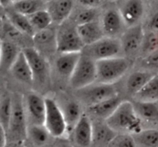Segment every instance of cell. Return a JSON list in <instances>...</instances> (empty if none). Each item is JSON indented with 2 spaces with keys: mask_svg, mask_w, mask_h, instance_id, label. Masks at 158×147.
<instances>
[{
  "mask_svg": "<svg viewBox=\"0 0 158 147\" xmlns=\"http://www.w3.org/2000/svg\"><path fill=\"white\" fill-rule=\"evenodd\" d=\"M108 147H137L133 135L117 134Z\"/></svg>",
  "mask_w": 158,
  "mask_h": 147,
  "instance_id": "35",
  "label": "cell"
},
{
  "mask_svg": "<svg viewBox=\"0 0 158 147\" xmlns=\"http://www.w3.org/2000/svg\"><path fill=\"white\" fill-rule=\"evenodd\" d=\"M2 40L0 39V57H1V50H2Z\"/></svg>",
  "mask_w": 158,
  "mask_h": 147,
  "instance_id": "43",
  "label": "cell"
},
{
  "mask_svg": "<svg viewBox=\"0 0 158 147\" xmlns=\"http://www.w3.org/2000/svg\"><path fill=\"white\" fill-rule=\"evenodd\" d=\"M0 8H1V9H2V7H1V6H0Z\"/></svg>",
  "mask_w": 158,
  "mask_h": 147,
  "instance_id": "44",
  "label": "cell"
},
{
  "mask_svg": "<svg viewBox=\"0 0 158 147\" xmlns=\"http://www.w3.org/2000/svg\"><path fill=\"white\" fill-rule=\"evenodd\" d=\"M22 51L23 49L18 45L2 40L0 57V71L9 72Z\"/></svg>",
  "mask_w": 158,
  "mask_h": 147,
  "instance_id": "21",
  "label": "cell"
},
{
  "mask_svg": "<svg viewBox=\"0 0 158 147\" xmlns=\"http://www.w3.org/2000/svg\"><path fill=\"white\" fill-rule=\"evenodd\" d=\"M7 134L5 128L0 123V147H6L7 144Z\"/></svg>",
  "mask_w": 158,
  "mask_h": 147,
  "instance_id": "39",
  "label": "cell"
},
{
  "mask_svg": "<svg viewBox=\"0 0 158 147\" xmlns=\"http://www.w3.org/2000/svg\"><path fill=\"white\" fill-rule=\"evenodd\" d=\"M46 99V114L44 125L48 132L54 138H63L68 133V127L61 108L56 100Z\"/></svg>",
  "mask_w": 158,
  "mask_h": 147,
  "instance_id": "6",
  "label": "cell"
},
{
  "mask_svg": "<svg viewBox=\"0 0 158 147\" xmlns=\"http://www.w3.org/2000/svg\"><path fill=\"white\" fill-rule=\"evenodd\" d=\"M77 31L85 47L97 43L104 37L100 20L77 26Z\"/></svg>",
  "mask_w": 158,
  "mask_h": 147,
  "instance_id": "20",
  "label": "cell"
},
{
  "mask_svg": "<svg viewBox=\"0 0 158 147\" xmlns=\"http://www.w3.org/2000/svg\"><path fill=\"white\" fill-rule=\"evenodd\" d=\"M142 64L149 70L158 69V50L142 58Z\"/></svg>",
  "mask_w": 158,
  "mask_h": 147,
  "instance_id": "36",
  "label": "cell"
},
{
  "mask_svg": "<svg viewBox=\"0 0 158 147\" xmlns=\"http://www.w3.org/2000/svg\"><path fill=\"white\" fill-rule=\"evenodd\" d=\"M32 70L33 83L44 85L49 79L50 67L49 60L42 55L32 46L23 49Z\"/></svg>",
  "mask_w": 158,
  "mask_h": 147,
  "instance_id": "9",
  "label": "cell"
},
{
  "mask_svg": "<svg viewBox=\"0 0 158 147\" xmlns=\"http://www.w3.org/2000/svg\"><path fill=\"white\" fill-rule=\"evenodd\" d=\"M99 17H100L99 9L82 7V9L76 14L73 22L77 26H81V25L99 21Z\"/></svg>",
  "mask_w": 158,
  "mask_h": 147,
  "instance_id": "33",
  "label": "cell"
},
{
  "mask_svg": "<svg viewBox=\"0 0 158 147\" xmlns=\"http://www.w3.org/2000/svg\"><path fill=\"white\" fill-rule=\"evenodd\" d=\"M80 100L88 107L105 101L118 95L114 85L94 83L91 86L77 90Z\"/></svg>",
  "mask_w": 158,
  "mask_h": 147,
  "instance_id": "8",
  "label": "cell"
},
{
  "mask_svg": "<svg viewBox=\"0 0 158 147\" xmlns=\"http://www.w3.org/2000/svg\"><path fill=\"white\" fill-rule=\"evenodd\" d=\"M9 72L12 73V76L15 80L21 83L28 85H31L33 83L32 70H31L29 62L23 51L19 54L16 61L12 66Z\"/></svg>",
  "mask_w": 158,
  "mask_h": 147,
  "instance_id": "22",
  "label": "cell"
},
{
  "mask_svg": "<svg viewBox=\"0 0 158 147\" xmlns=\"http://www.w3.org/2000/svg\"><path fill=\"white\" fill-rule=\"evenodd\" d=\"M24 107L27 118L28 126L29 125H44L46 114V99L35 92L27 94L25 98Z\"/></svg>",
  "mask_w": 158,
  "mask_h": 147,
  "instance_id": "10",
  "label": "cell"
},
{
  "mask_svg": "<svg viewBox=\"0 0 158 147\" xmlns=\"http://www.w3.org/2000/svg\"><path fill=\"white\" fill-rule=\"evenodd\" d=\"M118 9L127 28L140 25L144 14L145 6L143 1L127 0L118 2Z\"/></svg>",
  "mask_w": 158,
  "mask_h": 147,
  "instance_id": "13",
  "label": "cell"
},
{
  "mask_svg": "<svg viewBox=\"0 0 158 147\" xmlns=\"http://www.w3.org/2000/svg\"><path fill=\"white\" fill-rule=\"evenodd\" d=\"M53 147H74L69 141H60L56 143Z\"/></svg>",
  "mask_w": 158,
  "mask_h": 147,
  "instance_id": "40",
  "label": "cell"
},
{
  "mask_svg": "<svg viewBox=\"0 0 158 147\" xmlns=\"http://www.w3.org/2000/svg\"><path fill=\"white\" fill-rule=\"evenodd\" d=\"M145 31L141 25L127 28L120 37L123 53L126 58L140 55Z\"/></svg>",
  "mask_w": 158,
  "mask_h": 147,
  "instance_id": "11",
  "label": "cell"
},
{
  "mask_svg": "<svg viewBox=\"0 0 158 147\" xmlns=\"http://www.w3.org/2000/svg\"><path fill=\"white\" fill-rule=\"evenodd\" d=\"M131 64V60L125 56L97 61L96 83L114 85L127 72Z\"/></svg>",
  "mask_w": 158,
  "mask_h": 147,
  "instance_id": "3",
  "label": "cell"
},
{
  "mask_svg": "<svg viewBox=\"0 0 158 147\" xmlns=\"http://www.w3.org/2000/svg\"><path fill=\"white\" fill-rule=\"evenodd\" d=\"M60 106L63 111L66 124H67L68 133H69L73 129L75 125L80 120L82 116L84 114V112L82 110L80 103L76 100H66L63 103V106L60 105Z\"/></svg>",
  "mask_w": 158,
  "mask_h": 147,
  "instance_id": "24",
  "label": "cell"
},
{
  "mask_svg": "<svg viewBox=\"0 0 158 147\" xmlns=\"http://www.w3.org/2000/svg\"><path fill=\"white\" fill-rule=\"evenodd\" d=\"M28 17L35 32L48 29L52 23V18L46 9L39 11Z\"/></svg>",
  "mask_w": 158,
  "mask_h": 147,
  "instance_id": "32",
  "label": "cell"
},
{
  "mask_svg": "<svg viewBox=\"0 0 158 147\" xmlns=\"http://www.w3.org/2000/svg\"><path fill=\"white\" fill-rule=\"evenodd\" d=\"M137 115L143 121H158V105L157 103H134Z\"/></svg>",
  "mask_w": 158,
  "mask_h": 147,
  "instance_id": "29",
  "label": "cell"
},
{
  "mask_svg": "<svg viewBox=\"0 0 158 147\" xmlns=\"http://www.w3.org/2000/svg\"><path fill=\"white\" fill-rule=\"evenodd\" d=\"M148 32H158V11L154 12L148 22Z\"/></svg>",
  "mask_w": 158,
  "mask_h": 147,
  "instance_id": "37",
  "label": "cell"
},
{
  "mask_svg": "<svg viewBox=\"0 0 158 147\" xmlns=\"http://www.w3.org/2000/svg\"><path fill=\"white\" fill-rule=\"evenodd\" d=\"M32 47L49 60V57L57 52L56 29L49 27L35 32L32 38Z\"/></svg>",
  "mask_w": 158,
  "mask_h": 147,
  "instance_id": "12",
  "label": "cell"
},
{
  "mask_svg": "<svg viewBox=\"0 0 158 147\" xmlns=\"http://www.w3.org/2000/svg\"><path fill=\"white\" fill-rule=\"evenodd\" d=\"M81 56V52L74 53H60L56 58L55 70L59 76L63 80H67L69 81L71 76L78 63L79 59Z\"/></svg>",
  "mask_w": 158,
  "mask_h": 147,
  "instance_id": "17",
  "label": "cell"
},
{
  "mask_svg": "<svg viewBox=\"0 0 158 147\" xmlns=\"http://www.w3.org/2000/svg\"><path fill=\"white\" fill-rule=\"evenodd\" d=\"M12 109L7 132V143H25L27 138L28 122L23 97L19 93L12 95Z\"/></svg>",
  "mask_w": 158,
  "mask_h": 147,
  "instance_id": "2",
  "label": "cell"
},
{
  "mask_svg": "<svg viewBox=\"0 0 158 147\" xmlns=\"http://www.w3.org/2000/svg\"><path fill=\"white\" fill-rule=\"evenodd\" d=\"M92 122L93 137L91 147H108L117 133L105 121L92 120Z\"/></svg>",
  "mask_w": 158,
  "mask_h": 147,
  "instance_id": "18",
  "label": "cell"
},
{
  "mask_svg": "<svg viewBox=\"0 0 158 147\" xmlns=\"http://www.w3.org/2000/svg\"><path fill=\"white\" fill-rule=\"evenodd\" d=\"M105 122L117 134L134 135L143 129L142 120L136 112L134 103L129 101L122 102Z\"/></svg>",
  "mask_w": 158,
  "mask_h": 147,
  "instance_id": "1",
  "label": "cell"
},
{
  "mask_svg": "<svg viewBox=\"0 0 158 147\" xmlns=\"http://www.w3.org/2000/svg\"><path fill=\"white\" fill-rule=\"evenodd\" d=\"M123 102L119 95L110 98L105 101L88 107V112L95 118V120L106 121Z\"/></svg>",
  "mask_w": 158,
  "mask_h": 147,
  "instance_id": "19",
  "label": "cell"
},
{
  "mask_svg": "<svg viewBox=\"0 0 158 147\" xmlns=\"http://www.w3.org/2000/svg\"><path fill=\"white\" fill-rule=\"evenodd\" d=\"M0 96H1V94H0Z\"/></svg>",
  "mask_w": 158,
  "mask_h": 147,
  "instance_id": "45",
  "label": "cell"
},
{
  "mask_svg": "<svg viewBox=\"0 0 158 147\" xmlns=\"http://www.w3.org/2000/svg\"><path fill=\"white\" fill-rule=\"evenodd\" d=\"M154 74L148 70H138L129 76L127 81V90L133 97L152 79Z\"/></svg>",
  "mask_w": 158,
  "mask_h": 147,
  "instance_id": "25",
  "label": "cell"
},
{
  "mask_svg": "<svg viewBox=\"0 0 158 147\" xmlns=\"http://www.w3.org/2000/svg\"><path fill=\"white\" fill-rule=\"evenodd\" d=\"M100 23L104 36L110 38L119 39L117 36L123 35L127 28L117 8H111L105 11L101 16Z\"/></svg>",
  "mask_w": 158,
  "mask_h": 147,
  "instance_id": "15",
  "label": "cell"
},
{
  "mask_svg": "<svg viewBox=\"0 0 158 147\" xmlns=\"http://www.w3.org/2000/svg\"><path fill=\"white\" fill-rule=\"evenodd\" d=\"M133 137L137 147H158V129H143Z\"/></svg>",
  "mask_w": 158,
  "mask_h": 147,
  "instance_id": "30",
  "label": "cell"
},
{
  "mask_svg": "<svg viewBox=\"0 0 158 147\" xmlns=\"http://www.w3.org/2000/svg\"><path fill=\"white\" fill-rule=\"evenodd\" d=\"M12 95L3 93L0 96V123L7 132L12 114Z\"/></svg>",
  "mask_w": 158,
  "mask_h": 147,
  "instance_id": "31",
  "label": "cell"
},
{
  "mask_svg": "<svg viewBox=\"0 0 158 147\" xmlns=\"http://www.w3.org/2000/svg\"><path fill=\"white\" fill-rule=\"evenodd\" d=\"M5 18L14 28L24 35L31 38L35 35V30L31 25L29 17L26 15L15 12L12 9H9L5 13Z\"/></svg>",
  "mask_w": 158,
  "mask_h": 147,
  "instance_id": "23",
  "label": "cell"
},
{
  "mask_svg": "<svg viewBox=\"0 0 158 147\" xmlns=\"http://www.w3.org/2000/svg\"><path fill=\"white\" fill-rule=\"evenodd\" d=\"M134 98L135 102L139 103H157L158 75H154Z\"/></svg>",
  "mask_w": 158,
  "mask_h": 147,
  "instance_id": "27",
  "label": "cell"
},
{
  "mask_svg": "<svg viewBox=\"0 0 158 147\" xmlns=\"http://www.w3.org/2000/svg\"><path fill=\"white\" fill-rule=\"evenodd\" d=\"M56 46L59 53L82 52L85 48L74 22L66 21L57 26Z\"/></svg>",
  "mask_w": 158,
  "mask_h": 147,
  "instance_id": "4",
  "label": "cell"
},
{
  "mask_svg": "<svg viewBox=\"0 0 158 147\" xmlns=\"http://www.w3.org/2000/svg\"><path fill=\"white\" fill-rule=\"evenodd\" d=\"M97 62L81 53L78 63L69 79V84L75 90L86 88L96 83Z\"/></svg>",
  "mask_w": 158,
  "mask_h": 147,
  "instance_id": "5",
  "label": "cell"
},
{
  "mask_svg": "<svg viewBox=\"0 0 158 147\" xmlns=\"http://www.w3.org/2000/svg\"><path fill=\"white\" fill-rule=\"evenodd\" d=\"M158 50V32H145L140 55L142 58Z\"/></svg>",
  "mask_w": 158,
  "mask_h": 147,
  "instance_id": "34",
  "label": "cell"
},
{
  "mask_svg": "<svg viewBox=\"0 0 158 147\" xmlns=\"http://www.w3.org/2000/svg\"><path fill=\"white\" fill-rule=\"evenodd\" d=\"M47 1L43 0H17L13 1L10 9L20 14L29 16L35 12L46 9Z\"/></svg>",
  "mask_w": 158,
  "mask_h": 147,
  "instance_id": "26",
  "label": "cell"
},
{
  "mask_svg": "<svg viewBox=\"0 0 158 147\" xmlns=\"http://www.w3.org/2000/svg\"><path fill=\"white\" fill-rule=\"evenodd\" d=\"M6 147H27L25 143H7Z\"/></svg>",
  "mask_w": 158,
  "mask_h": 147,
  "instance_id": "41",
  "label": "cell"
},
{
  "mask_svg": "<svg viewBox=\"0 0 158 147\" xmlns=\"http://www.w3.org/2000/svg\"><path fill=\"white\" fill-rule=\"evenodd\" d=\"M4 20L5 18H3L2 15H0V39H2V38L3 28H4Z\"/></svg>",
  "mask_w": 158,
  "mask_h": 147,
  "instance_id": "42",
  "label": "cell"
},
{
  "mask_svg": "<svg viewBox=\"0 0 158 147\" xmlns=\"http://www.w3.org/2000/svg\"><path fill=\"white\" fill-rule=\"evenodd\" d=\"M71 144L74 147H91L93 137V122L84 113L70 133Z\"/></svg>",
  "mask_w": 158,
  "mask_h": 147,
  "instance_id": "14",
  "label": "cell"
},
{
  "mask_svg": "<svg viewBox=\"0 0 158 147\" xmlns=\"http://www.w3.org/2000/svg\"><path fill=\"white\" fill-rule=\"evenodd\" d=\"M81 53L97 61L123 56L120 39L104 36L97 43L86 46Z\"/></svg>",
  "mask_w": 158,
  "mask_h": 147,
  "instance_id": "7",
  "label": "cell"
},
{
  "mask_svg": "<svg viewBox=\"0 0 158 147\" xmlns=\"http://www.w3.org/2000/svg\"><path fill=\"white\" fill-rule=\"evenodd\" d=\"M74 8V2L71 0H51L47 1L46 10L49 12L52 23L57 26L67 21Z\"/></svg>",
  "mask_w": 158,
  "mask_h": 147,
  "instance_id": "16",
  "label": "cell"
},
{
  "mask_svg": "<svg viewBox=\"0 0 158 147\" xmlns=\"http://www.w3.org/2000/svg\"><path fill=\"white\" fill-rule=\"evenodd\" d=\"M103 2L100 0H82L78 2L81 7L89 8V9H99Z\"/></svg>",
  "mask_w": 158,
  "mask_h": 147,
  "instance_id": "38",
  "label": "cell"
},
{
  "mask_svg": "<svg viewBox=\"0 0 158 147\" xmlns=\"http://www.w3.org/2000/svg\"><path fill=\"white\" fill-rule=\"evenodd\" d=\"M52 136L44 126L29 125L27 129V138L35 147H44L48 144Z\"/></svg>",
  "mask_w": 158,
  "mask_h": 147,
  "instance_id": "28",
  "label": "cell"
}]
</instances>
